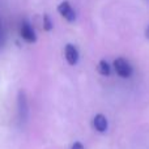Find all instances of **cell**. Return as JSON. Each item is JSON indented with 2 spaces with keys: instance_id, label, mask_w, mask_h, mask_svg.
Instances as JSON below:
<instances>
[{
  "instance_id": "cell-4",
  "label": "cell",
  "mask_w": 149,
  "mask_h": 149,
  "mask_svg": "<svg viewBox=\"0 0 149 149\" xmlns=\"http://www.w3.org/2000/svg\"><path fill=\"white\" fill-rule=\"evenodd\" d=\"M17 107H18V118H20V120H25V119L28 118L29 106H28V100H26V94L24 90H20V92H18Z\"/></svg>"
},
{
  "instance_id": "cell-3",
  "label": "cell",
  "mask_w": 149,
  "mask_h": 149,
  "mask_svg": "<svg viewBox=\"0 0 149 149\" xmlns=\"http://www.w3.org/2000/svg\"><path fill=\"white\" fill-rule=\"evenodd\" d=\"M20 36H21V38L25 42H28V43H36L37 42V34H36V31H34L33 26H31L28 21H24V22L21 24Z\"/></svg>"
},
{
  "instance_id": "cell-2",
  "label": "cell",
  "mask_w": 149,
  "mask_h": 149,
  "mask_svg": "<svg viewBox=\"0 0 149 149\" xmlns=\"http://www.w3.org/2000/svg\"><path fill=\"white\" fill-rule=\"evenodd\" d=\"M58 12L68 22H73L76 20V12H74V9L72 8V5L70 4V1H67V0L62 1L58 5Z\"/></svg>"
},
{
  "instance_id": "cell-6",
  "label": "cell",
  "mask_w": 149,
  "mask_h": 149,
  "mask_svg": "<svg viewBox=\"0 0 149 149\" xmlns=\"http://www.w3.org/2000/svg\"><path fill=\"white\" fill-rule=\"evenodd\" d=\"M93 126L97 130L98 132H106L109 128V120L103 114H97V115L93 118Z\"/></svg>"
},
{
  "instance_id": "cell-9",
  "label": "cell",
  "mask_w": 149,
  "mask_h": 149,
  "mask_svg": "<svg viewBox=\"0 0 149 149\" xmlns=\"http://www.w3.org/2000/svg\"><path fill=\"white\" fill-rule=\"evenodd\" d=\"M71 149H85V147H84V145H82L80 141H76V143H74V144L72 145V148H71Z\"/></svg>"
},
{
  "instance_id": "cell-5",
  "label": "cell",
  "mask_w": 149,
  "mask_h": 149,
  "mask_svg": "<svg viewBox=\"0 0 149 149\" xmlns=\"http://www.w3.org/2000/svg\"><path fill=\"white\" fill-rule=\"evenodd\" d=\"M64 58L67 60V63L70 65H76L77 62H79V58H80V54H79V50L77 47L72 43H67L64 47Z\"/></svg>"
},
{
  "instance_id": "cell-7",
  "label": "cell",
  "mask_w": 149,
  "mask_h": 149,
  "mask_svg": "<svg viewBox=\"0 0 149 149\" xmlns=\"http://www.w3.org/2000/svg\"><path fill=\"white\" fill-rule=\"evenodd\" d=\"M97 71L100 72V74H102V76H110L111 67H110V64H109L105 59H102V60H100V62H98Z\"/></svg>"
},
{
  "instance_id": "cell-1",
  "label": "cell",
  "mask_w": 149,
  "mask_h": 149,
  "mask_svg": "<svg viewBox=\"0 0 149 149\" xmlns=\"http://www.w3.org/2000/svg\"><path fill=\"white\" fill-rule=\"evenodd\" d=\"M113 67L115 70V72L118 76L123 77V79H128L134 73V67L131 65V63L124 58H116L113 63Z\"/></svg>"
},
{
  "instance_id": "cell-10",
  "label": "cell",
  "mask_w": 149,
  "mask_h": 149,
  "mask_svg": "<svg viewBox=\"0 0 149 149\" xmlns=\"http://www.w3.org/2000/svg\"><path fill=\"white\" fill-rule=\"evenodd\" d=\"M145 37H147V38L149 39V26L147 28V30H145Z\"/></svg>"
},
{
  "instance_id": "cell-8",
  "label": "cell",
  "mask_w": 149,
  "mask_h": 149,
  "mask_svg": "<svg viewBox=\"0 0 149 149\" xmlns=\"http://www.w3.org/2000/svg\"><path fill=\"white\" fill-rule=\"evenodd\" d=\"M52 28H54V24H52L50 16L49 15H43V29L46 31H50V30H52Z\"/></svg>"
}]
</instances>
